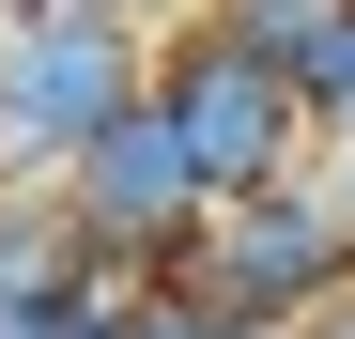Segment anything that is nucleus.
<instances>
[{"mask_svg":"<svg viewBox=\"0 0 355 339\" xmlns=\"http://www.w3.org/2000/svg\"><path fill=\"white\" fill-rule=\"evenodd\" d=\"M155 16H31L0 31V185H78V154L155 108Z\"/></svg>","mask_w":355,"mask_h":339,"instance_id":"obj_1","label":"nucleus"},{"mask_svg":"<svg viewBox=\"0 0 355 339\" xmlns=\"http://www.w3.org/2000/svg\"><path fill=\"white\" fill-rule=\"evenodd\" d=\"M155 293H216L263 339H309L324 309H355V201H340V170H293L263 201H216V232L186 247V277H155Z\"/></svg>","mask_w":355,"mask_h":339,"instance_id":"obj_2","label":"nucleus"},{"mask_svg":"<svg viewBox=\"0 0 355 339\" xmlns=\"http://www.w3.org/2000/svg\"><path fill=\"white\" fill-rule=\"evenodd\" d=\"M155 108H170V139L201 154V185H216V201H263V185H293V170H324L309 93H293L278 62H232V46H201V31H170Z\"/></svg>","mask_w":355,"mask_h":339,"instance_id":"obj_3","label":"nucleus"},{"mask_svg":"<svg viewBox=\"0 0 355 339\" xmlns=\"http://www.w3.org/2000/svg\"><path fill=\"white\" fill-rule=\"evenodd\" d=\"M62 293H124V277L93 262L62 185H0V309H62Z\"/></svg>","mask_w":355,"mask_h":339,"instance_id":"obj_4","label":"nucleus"},{"mask_svg":"<svg viewBox=\"0 0 355 339\" xmlns=\"http://www.w3.org/2000/svg\"><path fill=\"white\" fill-rule=\"evenodd\" d=\"M186 31H201V46H232V62L309 77V46L340 31V0H186Z\"/></svg>","mask_w":355,"mask_h":339,"instance_id":"obj_5","label":"nucleus"},{"mask_svg":"<svg viewBox=\"0 0 355 339\" xmlns=\"http://www.w3.org/2000/svg\"><path fill=\"white\" fill-rule=\"evenodd\" d=\"M124 339H263V324H232L216 293H124Z\"/></svg>","mask_w":355,"mask_h":339,"instance_id":"obj_6","label":"nucleus"},{"mask_svg":"<svg viewBox=\"0 0 355 339\" xmlns=\"http://www.w3.org/2000/svg\"><path fill=\"white\" fill-rule=\"evenodd\" d=\"M324 170H340V201H355V139H324Z\"/></svg>","mask_w":355,"mask_h":339,"instance_id":"obj_7","label":"nucleus"},{"mask_svg":"<svg viewBox=\"0 0 355 339\" xmlns=\"http://www.w3.org/2000/svg\"><path fill=\"white\" fill-rule=\"evenodd\" d=\"M309 339H355V309H324V324H309Z\"/></svg>","mask_w":355,"mask_h":339,"instance_id":"obj_8","label":"nucleus"},{"mask_svg":"<svg viewBox=\"0 0 355 339\" xmlns=\"http://www.w3.org/2000/svg\"><path fill=\"white\" fill-rule=\"evenodd\" d=\"M108 339H124V324H108Z\"/></svg>","mask_w":355,"mask_h":339,"instance_id":"obj_9","label":"nucleus"}]
</instances>
